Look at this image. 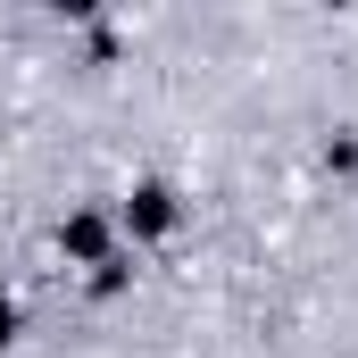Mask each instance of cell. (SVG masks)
<instances>
[{
  "label": "cell",
  "mask_w": 358,
  "mask_h": 358,
  "mask_svg": "<svg viewBox=\"0 0 358 358\" xmlns=\"http://www.w3.org/2000/svg\"><path fill=\"white\" fill-rule=\"evenodd\" d=\"M67 250H76V259H100V217H76V225H67Z\"/></svg>",
  "instance_id": "cell-2"
},
{
  "label": "cell",
  "mask_w": 358,
  "mask_h": 358,
  "mask_svg": "<svg viewBox=\"0 0 358 358\" xmlns=\"http://www.w3.org/2000/svg\"><path fill=\"white\" fill-rule=\"evenodd\" d=\"M8 325H17V317H8V300H0V342H8Z\"/></svg>",
  "instance_id": "cell-3"
},
{
  "label": "cell",
  "mask_w": 358,
  "mask_h": 358,
  "mask_svg": "<svg viewBox=\"0 0 358 358\" xmlns=\"http://www.w3.org/2000/svg\"><path fill=\"white\" fill-rule=\"evenodd\" d=\"M125 225H142V234H167V225H176V200H167L159 183H142V192H134V208H125Z\"/></svg>",
  "instance_id": "cell-1"
}]
</instances>
